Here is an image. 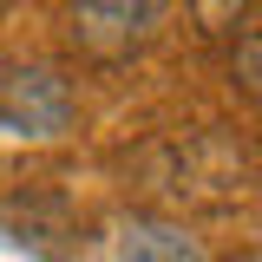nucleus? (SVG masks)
<instances>
[{
	"mask_svg": "<svg viewBox=\"0 0 262 262\" xmlns=\"http://www.w3.org/2000/svg\"><path fill=\"white\" fill-rule=\"evenodd\" d=\"M151 177H158V190H164V196H184V203H229V196L249 190L256 164L243 158L229 138L203 131V138H184V144L158 151Z\"/></svg>",
	"mask_w": 262,
	"mask_h": 262,
	"instance_id": "nucleus-1",
	"label": "nucleus"
},
{
	"mask_svg": "<svg viewBox=\"0 0 262 262\" xmlns=\"http://www.w3.org/2000/svg\"><path fill=\"white\" fill-rule=\"evenodd\" d=\"M236 79H243L249 92H262V27L243 33V46H236Z\"/></svg>",
	"mask_w": 262,
	"mask_h": 262,
	"instance_id": "nucleus-5",
	"label": "nucleus"
},
{
	"mask_svg": "<svg viewBox=\"0 0 262 262\" xmlns=\"http://www.w3.org/2000/svg\"><path fill=\"white\" fill-rule=\"evenodd\" d=\"M0 118L20 138H59L72 125V85L53 66H7L0 72Z\"/></svg>",
	"mask_w": 262,
	"mask_h": 262,
	"instance_id": "nucleus-2",
	"label": "nucleus"
},
{
	"mask_svg": "<svg viewBox=\"0 0 262 262\" xmlns=\"http://www.w3.org/2000/svg\"><path fill=\"white\" fill-rule=\"evenodd\" d=\"M170 20V7L158 0H112V7H72V39L98 53V59H118L131 46H144L151 33Z\"/></svg>",
	"mask_w": 262,
	"mask_h": 262,
	"instance_id": "nucleus-3",
	"label": "nucleus"
},
{
	"mask_svg": "<svg viewBox=\"0 0 262 262\" xmlns=\"http://www.w3.org/2000/svg\"><path fill=\"white\" fill-rule=\"evenodd\" d=\"M112 262H210L184 223H151V216H131L112 236Z\"/></svg>",
	"mask_w": 262,
	"mask_h": 262,
	"instance_id": "nucleus-4",
	"label": "nucleus"
}]
</instances>
